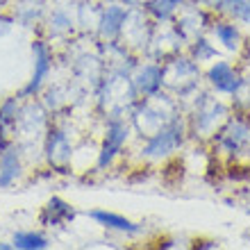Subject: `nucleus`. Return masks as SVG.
Instances as JSON below:
<instances>
[{
    "mask_svg": "<svg viewBox=\"0 0 250 250\" xmlns=\"http://www.w3.org/2000/svg\"><path fill=\"white\" fill-rule=\"evenodd\" d=\"M182 134H185V125L180 123L178 119L171 121L168 125L159 127L144 148V155L146 157H164L168 152H173L175 148L182 146Z\"/></svg>",
    "mask_w": 250,
    "mask_h": 250,
    "instance_id": "obj_1",
    "label": "nucleus"
},
{
    "mask_svg": "<svg viewBox=\"0 0 250 250\" xmlns=\"http://www.w3.org/2000/svg\"><path fill=\"white\" fill-rule=\"evenodd\" d=\"M125 139H127V125L119 119H112L107 123V137H105V144H103V150H100V157H98V166L105 168L107 164H112V159L116 157L123 148Z\"/></svg>",
    "mask_w": 250,
    "mask_h": 250,
    "instance_id": "obj_2",
    "label": "nucleus"
},
{
    "mask_svg": "<svg viewBox=\"0 0 250 250\" xmlns=\"http://www.w3.org/2000/svg\"><path fill=\"white\" fill-rule=\"evenodd\" d=\"M207 80H209V84L221 93L234 96V93L241 89V78L234 73L230 62H216V64H211V68L207 71Z\"/></svg>",
    "mask_w": 250,
    "mask_h": 250,
    "instance_id": "obj_3",
    "label": "nucleus"
},
{
    "mask_svg": "<svg viewBox=\"0 0 250 250\" xmlns=\"http://www.w3.org/2000/svg\"><path fill=\"white\" fill-rule=\"evenodd\" d=\"M32 53H34V75H32V80H30V84L25 86V93L39 91V86L43 84V80L48 78V73H50V68H53L50 48H48L43 41H34Z\"/></svg>",
    "mask_w": 250,
    "mask_h": 250,
    "instance_id": "obj_4",
    "label": "nucleus"
},
{
    "mask_svg": "<svg viewBox=\"0 0 250 250\" xmlns=\"http://www.w3.org/2000/svg\"><path fill=\"white\" fill-rule=\"evenodd\" d=\"M248 137H250V125L246 123V121L237 119V121H230V123H228V127L221 132L218 141H221V146H223L228 152H239L246 146Z\"/></svg>",
    "mask_w": 250,
    "mask_h": 250,
    "instance_id": "obj_5",
    "label": "nucleus"
},
{
    "mask_svg": "<svg viewBox=\"0 0 250 250\" xmlns=\"http://www.w3.org/2000/svg\"><path fill=\"white\" fill-rule=\"evenodd\" d=\"M89 216H91L98 225L107 228V230L125 232V234H139V232H141V225L132 223L130 218L121 216V214H114V211H107V209H93V211H89Z\"/></svg>",
    "mask_w": 250,
    "mask_h": 250,
    "instance_id": "obj_6",
    "label": "nucleus"
},
{
    "mask_svg": "<svg viewBox=\"0 0 250 250\" xmlns=\"http://www.w3.org/2000/svg\"><path fill=\"white\" fill-rule=\"evenodd\" d=\"M162 82H164V71L155 64H146L144 68H139L137 78H134L137 91L144 96H155L162 89Z\"/></svg>",
    "mask_w": 250,
    "mask_h": 250,
    "instance_id": "obj_7",
    "label": "nucleus"
},
{
    "mask_svg": "<svg viewBox=\"0 0 250 250\" xmlns=\"http://www.w3.org/2000/svg\"><path fill=\"white\" fill-rule=\"evenodd\" d=\"M73 216H75V211H73V207L66 200H62V198H50L48 200V205L43 207V214H41V221L46 225H62V223H68V221H73Z\"/></svg>",
    "mask_w": 250,
    "mask_h": 250,
    "instance_id": "obj_8",
    "label": "nucleus"
},
{
    "mask_svg": "<svg viewBox=\"0 0 250 250\" xmlns=\"http://www.w3.org/2000/svg\"><path fill=\"white\" fill-rule=\"evenodd\" d=\"M125 19H127V12L119 5L107 7L105 16H103V23H100V30H103V37H116L121 32V27L125 25Z\"/></svg>",
    "mask_w": 250,
    "mask_h": 250,
    "instance_id": "obj_9",
    "label": "nucleus"
},
{
    "mask_svg": "<svg viewBox=\"0 0 250 250\" xmlns=\"http://www.w3.org/2000/svg\"><path fill=\"white\" fill-rule=\"evenodd\" d=\"M214 9L230 14L250 25V0H214Z\"/></svg>",
    "mask_w": 250,
    "mask_h": 250,
    "instance_id": "obj_10",
    "label": "nucleus"
},
{
    "mask_svg": "<svg viewBox=\"0 0 250 250\" xmlns=\"http://www.w3.org/2000/svg\"><path fill=\"white\" fill-rule=\"evenodd\" d=\"M214 37H216L225 48H230V50L239 48V43H241V34H239L237 25L225 23V21L223 23H214Z\"/></svg>",
    "mask_w": 250,
    "mask_h": 250,
    "instance_id": "obj_11",
    "label": "nucleus"
},
{
    "mask_svg": "<svg viewBox=\"0 0 250 250\" xmlns=\"http://www.w3.org/2000/svg\"><path fill=\"white\" fill-rule=\"evenodd\" d=\"M12 246L21 250H43L48 248V239L37 232H19V234H14Z\"/></svg>",
    "mask_w": 250,
    "mask_h": 250,
    "instance_id": "obj_12",
    "label": "nucleus"
},
{
    "mask_svg": "<svg viewBox=\"0 0 250 250\" xmlns=\"http://www.w3.org/2000/svg\"><path fill=\"white\" fill-rule=\"evenodd\" d=\"M48 157L50 159H57V157H68V152H71V146H68V139H66L64 132L55 130L50 132V137H48Z\"/></svg>",
    "mask_w": 250,
    "mask_h": 250,
    "instance_id": "obj_13",
    "label": "nucleus"
},
{
    "mask_svg": "<svg viewBox=\"0 0 250 250\" xmlns=\"http://www.w3.org/2000/svg\"><path fill=\"white\" fill-rule=\"evenodd\" d=\"M180 5H182V0H150L146 7H148V12L157 21H166L175 14V9H178Z\"/></svg>",
    "mask_w": 250,
    "mask_h": 250,
    "instance_id": "obj_14",
    "label": "nucleus"
},
{
    "mask_svg": "<svg viewBox=\"0 0 250 250\" xmlns=\"http://www.w3.org/2000/svg\"><path fill=\"white\" fill-rule=\"evenodd\" d=\"M0 187L9 185L14 178H16V173H19V162H16V152H7L2 162H0Z\"/></svg>",
    "mask_w": 250,
    "mask_h": 250,
    "instance_id": "obj_15",
    "label": "nucleus"
},
{
    "mask_svg": "<svg viewBox=\"0 0 250 250\" xmlns=\"http://www.w3.org/2000/svg\"><path fill=\"white\" fill-rule=\"evenodd\" d=\"M191 53H193V57H196L198 62H205V60H209V57H214L216 50H214L205 39H198L196 43H193V48H191Z\"/></svg>",
    "mask_w": 250,
    "mask_h": 250,
    "instance_id": "obj_16",
    "label": "nucleus"
},
{
    "mask_svg": "<svg viewBox=\"0 0 250 250\" xmlns=\"http://www.w3.org/2000/svg\"><path fill=\"white\" fill-rule=\"evenodd\" d=\"M0 248H14V246H9V244H0Z\"/></svg>",
    "mask_w": 250,
    "mask_h": 250,
    "instance_id": "obj_17",
    "label": "nucleus"
},
{
    "mask_svg": "<svg viewBox=\"0 0 250 250\" xmlns=\"http://www.w3.org/2000/svg\"><path fill=\"white\" fill-rule=\"evenodd\" d=\"M191 2H203V0H191Z\"/></svg>",
    "mask_w": 250,
    "mask_h": 250,
    "instance_id": "obj_18",
    "label": "nucleus"
}]
</instances>
